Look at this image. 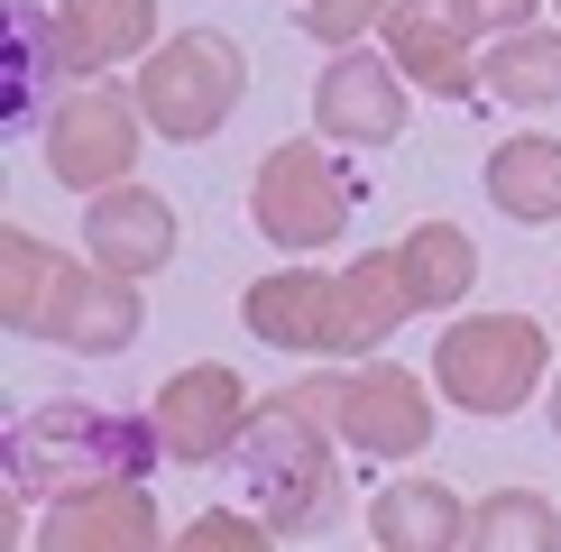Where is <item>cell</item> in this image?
I'll return each mask as SVG.
<instances>
[{
    "label": "cell",
    "instance_id": "83f0119b",
    "mask_svg": "<svg viewBox=\"0 0 561 552\" xmlns=\"http://www.w3.org/2000/svg\"><path fill=\"white\" fill-rule=\"evenodd\" d=\"M552 10H561V0H552Z\"/></svg>",
    "mask_w": 561,
    "mask_h": 552
},
{
    "label": "cell",
    "instance_id": "e0dca14e",
    "mask_svg": "<svg viewBox=\"0 0 561 552\" xmlns=\"http://www.w3.org/2000/svg\"><path fill=\"white\" fill-rule=\"evenodd\" d=\"M56 28H65L75 74H111L138 46H167L157 37V0H56Z\"/></svg>",
    "mask_w": 561,
    "mask_h": 552
},
{
    "label": "cell",
    "instance_id": "3957f363",
    "mask_svg": "<svg viewBox=\"0 0 561 552\" xmlns=\"http://www.w3.org/2000/svg\"><path fill=\"white\" fill-rule=\"evenodd\" d=\"M552 378V332L534 313H460L433 341V396L460 414H516Z\"/></svg>",
    "mask_w": 561,
    "mask_h": 552
},
{
    "label": "cell",
    "instance_id": "603a6c76",
    "mask_svg": "<svg viewBox=\"0 0 561 552\" xmlns=\"http://www.w3.org/2000/svg\"><path fill=\"white\" fill-rule=\"evenodd\" d=\"M56 276H65V249H46L37 230H0V322H10V332L37 341Z\"/></svg>",
    "mask_w": 561,
    "mask_h": 552
},
{
    "label": "cell",
    "instance_id": "ffe728a7",
    "mask_svg": "<svg viewBox=\"0 0 561 552\" xmlns=\"http://www.w3.org/2000/svg\"><path fill=\"white\" fill-rule=\"evenodd\" d=\"M396 258H405L414 313H442V304H460V295L479 286V249H470L460 221H414L405 240H396Z\"/></svg>",
    "mask_w": 561,
    "mask_h": 552
},
{
    "label": "cell",
    "instance_id": "d6986e66",
    "mask_svg": "<svg viewBox=\"0 0 561 552\" xmlns=\"http://www.w3.org/2000/svg\"><path fill=\"white\" fill-rule=\"evenodd\" d=\"M479 92L516 111H552L561 102V28H506L479 46Z\"/></svg>",
    "mask_w": 561,
    "mask_h": 552
},
{
    "label": "cell",
    "instance_id": "2e32d148",
    "mask_svg": "<svg viewBox=\"0 0 561 552\" xmlns=\"http://www.w3.org/2000/svg\"><path fill=\"white\" fill-rule=\"evenodd\" d=\"M368 534H378V552H460L470 543V506L442 479H387L368 497Z\"/></svg>",
    "mask_w": 561,
    "mask_h": 552
},
{
    "label": "cell",
    "instance_id": "6da1fadb",
    "mask_svg": "<svg viewBox=\"0 0 561 552\" xmlns=\"http://www.w3.org/2000/svg\"><path fill=\"white\" fill-rule=\"evenodd\" d=\"M230 488H240L286 543H322L350 516V470H341V424H332V368H304L295 387L249 405L230 442Z\"/></svg>",
    "mask_w": 561,
    "mask_h": 552
},
{
    "label": "cell",
    "instance_id": "30bf717a",
    "mask_svg": "<svg viewBox=\"0 0 561 552\" xmlns=\"http://www.w3.org/2000/svg\"><path fill=\"white\" fill-rule=\"evenodd\" d=\"M249 332L267 341V350H295V359H350V295L341 276L322 267H276L259 286L240 295Z\"/></svg>",
    "mask_w": 561,
    "mask_h": 552
},
{
    "label": "cell",
    "instance_id": "484cf974",
    "mask_svg": "<svg viewBox=\"0 0 561 552\" xmlns=\"http://www.w3.org/2000/svg\"><path fill=\"white\" fill-rule=\"evenodd\" d=\"M479 19H488V37H506V28H534V0H479Z\"/></svg>",
    "mask_w": 561,
    "mask_h": 552
},
{
    "label": "cell",
    "instance_id": "d4e9b609",
    "mask_svg": "<svg viewBox=\"0 0 561 552\" xmlns=\"http://www.w3.org/2000/svg\"><path fill=\"white\" fill-rule=\"evenodd\" d=\"M378 19H387V0H304L295 28L313 46H359V28H378Z\"/></svg>",
    "mask_w": 561,
    "mask_h": 552
},
{
    "label": "cell",
    "instance_id": "ac0fdd59",
    "mask_svg": "<svg viewBox=\"0 0 561 552\" xmlns=\"http://www.w3.org/2000/svg\"><path fill=\"white\" fill-rule=\"evenodd\" d=\"M488 203H497L506 221H561V138L552 129H525V138H506V148H488Z\"/></svg>",
    "mask_w": 561,
    "mask_h": 552
},
{
    "label": "cell",
    "instance_id": "5bb4252c",
    "mask_svg": "<svg viewBox=\"0 0 561 552\" xmlns=\"http://www.w3.org/2000/svg\"><path fill=\"white\" fill-rule=\"evenodd\" d=\"M83 258L92 267H111V276H157L175 258V203L167 194H148V184H111V194H92V212H83Z\"/></svg>",
    "mask_w": 561,
    "mask_h": 552
},
{
    "label": "cell",
    "instance_id": "8fae6325",
    "mask_svg": "<svg viewBox=\"0 0 561 552\" xmlns=\"http://www.w3.org/2000/svg\"><path fill=\"white\" fill-rule=\"evenodd\" d=\"M37 552H175L157 516L148 479H102V488H65L37 516Z\"/></svg>",
    "mask_w": 561,
    "mask_h": 552
},
{
    "label": "cell",
    "instance_id": "7402d4cb",
    "mask_svg": "<svg viewBox=\"0 0 561 552\" xmlns=\"http://www.w3.org/2000/svg\"><path fill=\"white\" fill-rule=\"evenodd\" d=\"M460 552H561V506L543 488H497L470 506V543Z\"/></svg>",
    "mask_w": 561,
    "mask_h": 552
},
{
    "label": "cell",
    "instance_id": "4fadbf2b",
    "mask_svg": "<svg viewBox=\"0 0 561 552\" xmlns=\"http://www.w3.org/2000/svg\"><path fill=\"white\" fill-rule=\"evenodd\" d=\"M138 322H148V295H138L129 276L65 258L56 295H46V322H37V341H56V350H83V359H121L129 341H138Z\"/></svg>",
    "mask_w": 561,
    "mask_h": 552
},
{
    "label": "cell",
    "instance_id": "9a60e30c",
    "mask_svg": "<svg viewBox=\"0 0 561 552\" xmlns=\"http://www.w3.org/2000/svg\"><path fill=\"white\" fill-rule=\"evenodd\" d=\"M0 37H10V129L28 138L56 120V102H65V74H75V56H65V28H56V10L46 0H10L0 10Z\"/></svg>",
    "mask_w": 561,
    "mask_h": 552
},
{
    "label": "cell",
    "instance_id": "9c48e42d",
    "mask_svg": "<svg viewBox=\"0 0 561 552\" xmlns=\"http://www.w3.org/2000/svg\"><path fill=\"white\" fill-rule=\"evenodd\" d=\"M332 424L350 451L414 460L433 442V387L414 368H332Z\"/></svg>",
    "mask_w": 561,
    "mask_h": 552
},
{
    "label": "cell",
    "instance_id": "cb8c5ba5",
    "mask_svg": "<svg viewBox=\"0 0 561 552\" xmlns=\"http://www.w3.org/2000/svg\"><path fill=\"white\" fill-rule=\"evenodd\" d=\"M276 543H286V534H276L259 506H249V516H240V506H203V516L175 534V552H276Z\"/></svg>",
    "mask_w": 561,
    "mask_h": 552
},
{
    "label": "cell",
    "instance_id": "44dd1931",
    "mask_svg": "<svg viewBox=\"0 0 561 552\" xmlns=\"http://www.w3.org/2000/svg\"><path fill=\"white\" fill-rule=\"evenodd\" d=\"M341 295H350V359H368L414 313V286H405V258L396 249H368L359 267H341Z\"/></svg>",
    "mask_w": 561,
    "mask_h": 552
},
{
    "label": "cell",
    "instance_id": "5b68a950",
    "mask_svg": "<svg viewBox=\"0 0 561 552\" xmlns=\"http://www.w3.org/2000/svg\"><path fill=\"white\" fill-rule=\"evenodd\" d=\"M249 221H259L286 258L332 249L350 230V175H341V157L313 148V138H276V148L259 157V175H249Z\"/></svg>",
    "mask_w": 561,
    "mask_h": 552
},
{
    "label": "cell",
    "instance_id": "8992f818",
    "mask_svg": "<svg viewBox=\"0 0 561 552\" xmlns=\"http://www.w3.org/2000/svg\"><path fill=\"white\" fill-rule=\"evenodd\" d=\"M138 92L121 83H83V92H65L56 102V120H46V175L56 184H75V194H111V184H129L138 166Z\"/></svg>",
    "mask_w": 561,
    "mask_h": 552
},
{
    "label": "cell",
    "instance_id": "52a82bcc",
    "mask_svg": "<svg viewBox=\"0 0 561 552\" xmlns=\"http://www.w3.org/2000/svg\"><path fill=\"white\" fill-rule=\"evenodd\" d=\"M378 37H387V65L405 83H424L433 102H470L479 92V37H488L479 0H387Z\"/></svg>",
    "mask_w": 561,
    "mask_h": 552
},
{
    "label": "cell",
    "instance_id": "4316f807",
    "mask_svg": "<svg viewBox=\"0 0 561 552\" xmlns=\"http://www.w3.org/2000/svg\"><path fill=\"white\" fill-rule=\"evenodd\" d=\"M552 433H561V378H552Z\"/></svg>",
    "mask_w": 561,
    "mask_h": 552
},
{
    "label": "cell",
    "instance_id": "277c9868",
    "mask_svg": "<svg viewBox=\"0 0 561 552\" xmlns=\"http://www.w3.org/2000/svg\"><path fill=\"white\" fill-rule=\"evenodd\" d=\"M240 92H249V56H240V37H221V28H184L167 46H148V65H138V111H148V129L175 138V148L213 138L230 111H240Z\"/></svg>",
    "mask_w": 561,
    "mask_h": 552
},
{
    "label": "cell",
    "instance_id": "ba28073f",
    "mask_svg": "<svg viewBox=\"0 0 561 552\" xmlns=\"http://www.w3.org/2000/svg\"><path fill=\"white\" fill-rule=\"evenodd\" d=\"M313 129L322 148H396L405 138V74L368 46H332L313 74Z\"/></svg>",
    "mask_w": 561,
    "mask_h": 552
},
{
    "label": "cell",
    "instance_id": "7c38bea8",
    "mask_svg": "<svg viewBox=\"0 0 561 552\" xmlns=\"http://www.w3.org/2000/svg\"><path fill=\"white\" fill-rule=\"evenodd\" d=\"M249 387H240V368H221V359H194V368H175L167 387H157V433H167V460H184V470H213V460H230V442H240V424H249Z\"/></svg>",
    "mask_w": 561,
    "mask_h": 552
},
{
    "label": "cell",
    "instance_id": "7a4b0ae2",
    "mask_svg": "<svg viewBox=\"0 0 561 552\" xmlns=\"http://www.w3.org/2000/svg\"><path fill=\"white\" fill-rule=\"evenodd\" d=\"M167 460L157 414H121L92 396H56L28 405L0 433V534H28V497H65V488H102V479H148Z\"/></svg>",
    "mask_w": 561,
    "mask_h": 552
}]
</instances>
